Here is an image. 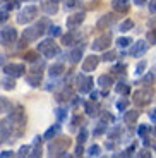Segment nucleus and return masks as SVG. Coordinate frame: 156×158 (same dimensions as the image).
Segmentation results:
<instances>
[{
    "mask_svg": "<svg viewBox=\"0 0 156 158\" xmlns=\"http://www.w3.org/2000/svg\"><path fill=\"white\" fill-rule=\"evenodd\" d=\"M12 110V103L5 96H0V114H7Z\"/></svg>",
    "mask_w": 156,
    "mask_h": 158,
    "instance_id": "393cba45",
    "label": "nucleus"
},
{
    "mask_svg": "<svg viewBox=\"0 0 156 158\" xmlns=\"http://www.w3.org/2000/svg\"><path fill=\"white\" fill-rule=\"evenodd\" d=\"M125 69H127V65H125V64H117V65L112 69V72H113V74H124Z\"/></svg>",
    "mask_w": 156,
    "mask_h": 158,
    "instance_id": "58836bf2",
    "label": "nucleus"
},
{
    "mask_svg": "<svg viewBox=\"0 0 156 158\" xmlns=\"http://www.w3.org/2000/svg\"><path fill=\"white\" fill-rule=\"evenodd\" d=\"M7 124L12 129H17V134L23 132V127L26 126V114H24V108L21 107V105H17V107L10 112V115L7 117Z\"/></svg>",
    "mask_w": 156,
    "mask_h": 158,
    "instance_id": "f257e3e1",
    "label": "nucleus"
},
{
    "mask_svg": "<svg viewBox=\"0 0 156 158\" xmlns=\"http://www.w3.org/2000/svg\"><path fill=\"white\" fill-rule=\"evenodd\" d=\"M132 28H134V23H132L130 19H125L124 23L120 24V28H118V29H120L122 33H125V31H130Z\"/></svg>",
    "mask_w": 156,
    "mask_h": 158,
    "instance_id": "c756f323",
    "label": "nucleus"
},
{
    "mask_svg": "<svg viewBox=\"0 0 156 158\" xmlns=\"http://www.w3.org/2000/svg\"><path fill=\"white\" fill-rule=\"evenodd\" d=\"M31 155V146H21L17 151V156H29Z\"/></svg>",
    "mask_w": 156,
    "mask_h": 158,
    "instance_id": "e433bc0d",
    "label": "nucleus"
},
{
    "mask_svg": "<svg viewBox=\"0 0 156 158\" xmlns=\"http://www.w3.org/2000/svg\"><path fill=\"white\" fill-rule=\"evenodd\" d=\"M113 120V115L110 114H101V122H112Z\"/></svg>",
    "mask_w": 156,
    "mask_h": 158,
    "instance_id": "3c124183",
    "label": "nucleus"
},
{
    "mask_svg": "<svg viewBox=\"0 0 156 158\" xmlns=\"http://www.w3.org/2000/svg\"><path fill=\"white\" fill-rule=\"evenodd\" d=\"M38 52L41 55H45L47 59H53V57L60 55V48H59V45L53 41V38L41 41V43L38 45Z\"/></svg>",
    "mask_w": 156,
    "mask_h": 158,
    "instance_id": "7ed1b4c3",
    "label": "nucleus"
},
{
    "mask_svg": "<svg viewBox=\"0 0 156 158\" xmlns=\"http://www.w3.org/2000/svg\"><path fill=\"white\" fill-rule=\"evenodd\" d=\"M41 35H43V33H41V29H39L38 24L24 29V38H26V41H35V40H38Z\"/></svg>",
    "mask_w": 156,
    "mask_h": 158,
    "instance_id": "ddd939ff",
    "label": "nucleus"
},
{
    "mask_svg": "<svg viewBox=\"0 0 156 158\" xmlns=\"http://www.w3.org/2000/svg\"><path fill=\"white\" fill-rule=\"evenodd\" d=\"M84 17H86L84 12H76V14L69 16V17H67V28H69V29H76L79 24L84 21Z\"/></svg>",
    "mask_w": 156,
    "mask_h": 158,
    "instance_id": "f8f14e48",
    "label": "nucleus"
},
{
    "mask_svg": "<svg viewBox=\"0 0 156 158\" xmlns=\"http://www.w3.org/2000/svg\"><path fill=\"white\" fill-rule=\"evenodd\" d=\"M84 110H86L88 115L94 117V115H98V105H94L93 100H91V102H86V103H84Z\"/></svg>",
    "mask_w": 156,
    "mask_h": 158,
    "instance_id": "b1692460",
    "label": "nucleus"
},
{
    "mask_svg": "<svg viewBox=\"0 0 156 158\" xmlns=\"http://www.w3.org/2000/svg\"><path fill=\"white\" fill-rule=\"evenodd\" d=\"M77 88H79L81 93H89V91L93 89V77L79 74L77 76Z\"/></svg>",
    "mask_w": 156,
    "mask_h": 158,
    "instance_id": "1a4fd4ad",
    "label": "nucleus"
},
{
    "mask_svg": "<svg viewBox=\"0 0 156 158\" xmlns=\"http://www.w3.org/2000/svg\"><path fill=\"white\" fill-rule=\"evenodd\" d=\"M91 100H93V102H96V100H98V93H96V91H91Z\"/></svg>",
    "mask_w": 156,
    "mask_h": 158,
    "instance_id": "13d9d810",
    "label": "nucleus"
},
{
    "mask_svg": "<svg viewBox=\"0 0 156 158\" xmlns=\"http://www.w3.org/2000/svg\"><path fill=\"white\" fill-rule=\"evenodd\" d=\"M137 156H141V158H148V156H151V153H149L148 150H142L141 153H137Z\"/></svg>",
    "mask_w": 156,
    "mask_h": 158,
    "instance_id": "864d4df0",
    "label": "nucleus"
},
{
    "mask_svg": "<svg viewBox=\"0 0 156 158\" xmlns=\"http://www.w3.org/2000/svg\"><path fill=\"white\" fill-rule=\"evenodd\" d=\"M134 2H136V5H144L148 0H134Z\"/></svg>",
    "mask_w": 156,
    "mask_h": 158,
    "instance_id": "bf43d9fd",
    "label": "nucleus"
},
{
    "mask_svg": "<svg viewBox=\"0 0 156 158\" xmlns=\"http://www.w3.org/2000/svg\"><path fill=\"white\" fill-rule=\"evenodd\" d=\"M144 69H146V62L141 60V62L137 64V67H136V76H141L142 72H144Z\"/></svg>",
    "mask_w": 156,
    "mask_h": 158,
    "instance_id": "79ce46f5",
    "label": "nucleus"
},
{
    "mask_svg": "<svg viewBox=\"0 0 156 158\" xmlns=\"http://www.w3.org/2000/svg\"><path fill=\"white\" fill-rule=\"evenodd\" d=\"M0 84L4 86V89H9V91L16 88V81H14V77H12V76H7V77H4L2 81H0Z\"/></svg>",
    "mask_w": 156,
    "mask_h": 158,
    "instance_id": "a878e982",
    "label": "nucleus"
},
{
    "mask_svg": "<svg viewBox=\"0 0 156 158\" xmlns=\"http://www.w3.org/2000/svg\"><path fill=\"white\" fill-rule=\"evenodd\" d=\"M59 132H60V126H59V124H55V126H51L50 129L45 132V139H53Z\"/></svg>",
    "mask_w": 156,
    "mask_h": 158,
    "instance_id": "cd10ccee",
    "label": "nucleus"
},
{
    "mask_svg": "<svg viewBox=\"0 0 156 158\" xmlns=\"http://www.w3.org/2000/svg\"><path fill=\"white\" fill-rule=\"evenodd\" d=\"M26 81L29 84H31V86H39V83H41V72H38V71H31V69H29V74L26 76Z\"/></svg>",
    "mask_w": 156,
    "mask_h": 158,
    "instance_id": "2eb2a0df",
    "label": "nucleus"
},
{
    "mask_svg": "<svg viewBox=\"0 0 156 158\" xmlns=\"http://www.w3.org/2000/svg\"><path fill=\"white\" fill-rule=\"evenodd\" d=\"M17 38V31L14 28H4L2 31H0V45H10L14 43Z\"/></svg>",
    "mask_w": 156,
    "mask_h": 158,
    "instance_id": "0eeeda50",
    "label": "nucleus"
},
{
    "mask_svg": "<svg viewBox=\"0 0 156 158\" xmlns=\"http://www.w3.org/2000/svg\"><path fill=\"white\" fill-rule=\"evenodd\" d=\"M132 100L134 103H136L137 107H146V105H149L153 100V91L148 89V88H144V89H137L136 93L132 95Z\"/></svg>",
    "mask_w": 156,
    "mask_h": 158,
    "instance_id": "20e7f679",
    "label": "nucleus"
},
{
    "mask_svg": "<svg viewBox=\"0 0 156 158\" xmlns=\"http://www.w3.org/2000/svg\"><path fill=\"white\" fill-rule=\"evenodd\" d=\"M105 122H101L100 124V127H98V129H94V136H100V134H103V132H105Z\"/></svg>",
    "mask_w": 156,
    "mask_h": 158,
    "instance_id": "de8ad7c7",
    "label": "nucleus"
},
{
    "mask_svg": "<svg viewBox=\"0 0 156 158\" xmlns=\"http://www.w3.org/2000/svg\"><path fill=\"white\" fill-rule=\"evenodd\" d=\"M79 41V35L77 33H67V35H64L62 36V43L65 45H74V43H77Z\"/></svg>",
    "mask_w": 156,
    "mask_h": 158,
    "instance_id": "6ab92c4d",
    "label": "nucleus"
},
{
    "mask_svg": "<svg viewBox=\"0 0 156 158\" xmlns=\"http://www.w3.org/2000/svg\"><path fill=\"white\" fill-rule=\"evenodd\" d=\"M82 50H84V45H81V47L74 48L72 52H69V55H67V59H69L72 64H77L79 60H81V57H82Z\"/></svg>",
    "mask_w": 156,
    "mask_h": 158,
    "instance_id": "dca6fc26",
    "label": "nucleus"
},
{
    "mask_svg": "<svg viewBox=\"0 0 156 158\" xmlns=\"http://www.w3.org/2000/svg\"><path fill=\"white\" fill-rule=\"evenodd\" d=\"M120 136H122V129H120V127H113L112 131H108V139H112V141H113V139H118Z\"/></svg>",
    "mask_w": 156,
    "mask_h": 158,
    "instance_id": "c85d7f7f",
    "label": "nucleus"
},
{
    "mask_svg": "<svg viewBox=\"0 0 156 158\" xmlns=\"http://www.w3.org/2000/svg\"><path fill=\"white\" fill-rule=\"evenodd\" d=\"M86 139H88V131L86 129H81V132H79V136H77V143H79V144H82V143H86Z\"/></svg>",
    "mask_w": 156,
    "mask_h": 158,
    "instance_id": "ea45409f",
    "label": "nucleus"
},
{
    "mask_svg": "<svg viewBox=\"0 0 156 158\" xmlns=\"http://www.w3.org/2000/svg\"><path fill=\"white\" fill-rule=\"evenodd\" d=\"M100 57H96L93 53V55H89V57H86L84 59V62H82V71L84 72H91V71H94V69L98 67V64H100Z\"/></svg>",
    "mask_w": 156,
    "mask_h": 158,
    "instance_id": "9b49d317",
    "label": "nucleus"
},
{
    "mask_svg": "<svg viewBox=\"0 0 156 158\" xmlns=\"http://www.w3.org/2000/svg\"><path fill=\"white\" fill-rule=\"evenodd\" d=\"M149 118H151L153 122H156V108H154V110L149 112Z\"/></svg>",
    "mask_w": 156,
    "mask_h": 158,
    "instance_id": "4d7b16f0",
    "label": "nucleus"
},
{
    "mask_svg": "<svg viewBox=\"0 0 156 158\" xmlns=\"http://www.w3.org/2000/svg\"><path fill=\"white\" fill-rule=\"evenodd\" d=\"M70 146V139L69 138H59L48 144V153L50 156H67V148Z\"/></svg>",
    "mask_w": 156,
    "mask_h": 158,
    "instance_id": "f03ea898",
    "label": "nucleus"
},
{
    "mask_svg": "<svg viewBox=\"0 0 156 158\" xmlns=\"http://www.w3.org/2000/svg\"><path fill=\"white\" fill-rule=\"evenodd\" d=\"M153 136H156V127H154V129H153Z\"/></svg>",
    "mask_w": 156,
    "mask_h": 158,
    "instance_id": "680f3d73",
    "label": "nucleus"
},
{
    "mask_svg": "<svg viewBox=\"0 0 156 158\" xmlns=\"http://www.w3.org/2000/svg\"><path fill=\"white\" fill-rule=\"evenodd\" d=\"M113 9L117 12H127L129 4H127V0H113Z\"/></svg>",
    "mask_w": 156,
    "mask_h": 158,
    "instance_id": "5701e85b",
    "label": "nucleus"
},
{
    "mask_svg": "<svg viewBox=\"0 0 156 158\" xmlns=\"http://www.w3.org/2000/svg\"><path fill=\"white\" fill-rule=\"evenodd\" d=\"M9 138V129H7V126H4V124L0 122V144L5 141V139Z\"/></svg>",
    "mask_w": 156,
    "mask_h": 158,
    "instance_id": "7c9ffc66",
    "label": "nucleus"
},
{
    "mask_svg": "<svg viewBox=\"0 0 156 158\" xmlns=\"http://www.w3.org/2000/svg\"><path fill=\"white\" fill-rule=\"evenodd\" d=\"M5 74L7 76H12V77H19L26 72V67H24L23 64H7L4 67Z\"/></svg>",
    "mask_w": 156,
    "mask_h": 158,
    "instance_id": "9d476101",
    "label": "nucleus"
},
{
    "mask_svg": "<svg viewBox=\"0 0 156 158\" xmlns=\"http://www.w3.org/2000/svg\"><path fill=\"white\" fill-rule=\"evenodd\" d=\"M55 115H57V118H59L60 122L67 118V114H65V110H64V108H57V110H55Z\"/></svg>",
    "mask_w": 156,
    "mask_h": 158,
    "instance_id": "a19ab883",
    "label": "nucleus"
},
{
    "mask_svg": "<svg viewBox=\"0 0 156 158\" xmlns=\"http://www.w3.org/2000/svg\"><path fill=\"white\" fill-rule=\"evenodd\" d=\"M149 132V126H139V129H137V134L139 136H146Z\"/></svg>",
    "mask_w": 156,
    "mask_h": 158,
    "instance_id": "49530a36",
    "label": "nucleus"
},
{
    "mask_svg": "<svg viewBox=\"0 0 156 158\" xmlns=\"http://www.w3.org/2000/svg\"><path fill=\"white\" fill-rule=\"evenodd\" d=\"M53 2H60V0H53Z\"/></svg>",
    "mask_w": 156,
    "mask_h": 158,
    "instance_id": "e2e57ef3",
    "label": "nucleus"
},
{
    "mask_svg": "<svg viewBox=\"0 0 156 158\" xmlns=\"http://www.w3.org/2000/svg\"><path fill=\"white\" fill-rule=\"evenodd\" d=\"M36 16H38V7H36V5H26V7L19 12L17 23L19 24H27V23H31Z\"/></svg>",
    "mask_w": 156,
    "mask_h": 158,
    "instance_id": "39448f33",
    "label": "nucleus"
},
{
    "mask_svg": "<svg viewBox=\"0 0 156 158\" xmlns=\"http://www.w3.org/2000/svg\"><path fill=\"white\" fill-rule=\"evenodd\" d=\"M4 62H5V57H4V55H0V67L4 65Z\"/></svg>",
    "mask_w": 156,
    "mask_h": 158,
    "instance_id": "052dcab7",
    "label": "nucleus"
},
{
    "mask_svg": "<svg viewBox=\"0 0 156 158\" xmlns=\"http://www.w3.org/2000/svg\"><path fill=\"white\" fill-rule=\"evenodd\" d=\"M153 79H154V76H153V74H146L144 77L141 79V84H146V86H148V84L153 83Z\"/></svg>",
    "mask_w": 156,
    "mask_h": 158,
    "instance_id": "37998d69",
    "label": "nucleus"
},
{
    "mask_svg": "<svg viewBox=\"0 0 156 158\" xmlns=\"http://www.w3.org/2000/svg\"><path fill=\"white\" fill-rule=\"evenodd\" d=\"M110 43H112V35H110V33H106V35L98 36V38L93 41L91 48H93V52H101V50H106Z\"/></svg>",
    "mask_w": 156,
    "mask_h": 158,
    "instance_id": "423d86ee",
    "label": "nucleus"
},
{
    "mask_svg": "<svg viewBox=\"0 0 156 158\" xmlns=\"http://www.w3.org/2000/svg\"><path fill=\"white\" fill-rule=\"evenodd\" d=\"M149 12L156 14V0H149Z\"/></svg>",
    "mask_w": 156,
    "mask_h": 158,
    "instance_id": "603ef678",
    "label": "nucleus"
},
{
    "mask_svg": "<svg viewBox=\"0 0 156 158\" xmlns=\"http://www.w3.org/2000/svg\"><path fill=\"white\" fill-rule=\"evenodd\" d=\"M115 21H117V16H115V12L105 14V16H101L100 19H98L96 28H98V29H108V28H112L113 24H115Z\"/></svg>",
    "mask_w": 156,
    "mask_h": 158,
    "instance_id": "6e6552de",
    "label": "nucleus"
},
{
    "mask_svg": "<svg viewBox=\"0 0 156 158\" xmlns=\"http://www.w3.org/2000/svg\"><path fill=\"white\" fill-rule=\"evenodd\" d=\"M100 153H101V148L98 146V144H93V146L88 150V155H89V156H100Z\"/></svg>",
    "mask_w": 156,
    "mask_h": 158,
    "instance_id": "c9c22d12",
    "label": "nucleus"
},
{
    "mask_svg": "<svg viewBox=\"0 0 156 158\" xmlns=\"http://www.w3.org/2000/svg\"><path fill=\"white\" fill-rule=\"evenodd\" d=\"M130 43H132V40H130V38H127V36H124V38H118V40H117V45H118L120 48L129 47Z\"/></svg>",
    "mask_w": 156,
    "mask_h": 158,
    "instance_id": "f704fd0d",
    "label": "nucleus"
},
{
    "mask_svg": "<svg viewBox=\"0 0 156 158\" xmlns=\"http://www.w3.org/2000/svg\"><path fill=\"white\" fill-rule=\"evenodd\" d=\"M115 59H117V52H113V50L106 52L105 55L101 57V60H103V62H113Z\"/></svg>",
    "mask_w": 156,
    "mask_h": 158,
    "instance_id": "2f4dec72",
    "label": "nucleus"
},
{
    "mask_svg": "<svg viewBox=\"0 0 156 158\" xmlns=\"http://www.w3.org/2000/svg\"><path fill=\"white\" fill-rule=\"evenodd\" d=\"M9 156H12V151H2L0 153V158H9Z\"/></svg>",
    "mask_w": 156,
    "mask_h": 158,
    "instance_id": "6e6d98bb",
    "label": "nucleus"
},
{
    "mask_svg": "<svg viewBox=\"0 0 156 158\" xmlns=\"http://www.w3.org/2000/svg\"><path fill=\"white\" fill-rule=\"evenodd\" d=\"M81 2H82V0H65V9L72 10V9H76Z\"/></svg>",
    "mask_w": 156,
    "mask_h": 158,
    "instance_id": "4c0bfd02",
    "label": "nucleus"
},
{
    "mask_svg": "<svg viewBox=\"0 0 156 158\" xmlns=\"http://www.w3.org/2000/svg\"><path fill=\"white\" fill-rule=\"evenodd\" d=\"M64 72V65L62 64H55V65H51L50 69H48V74L51 76V77H57V76H60Z\"/></svg>",
    "mask_w": 156,
    "mask_h": 158,
    "instance_id": "bb28decb",
    "label": "nucleus"
},
{
    "mask_svg": "<svg viewBox=\"0 0 156 158\" xmlns=\"http://www.w3.org/2000/svg\"><path fill=\"white\" fill-rule=\"evenodd\" d=\"M146 50H148V43L142 41V40H139V41H136L134 47L130 48V55L132 57H141V55H144L146 53Z\"/></svg>",
    "mask_w": 156,
    "mask_h": 158,
    "instance_id": "4468645a",
    "label": "nucleus"
},
{
    "mask_svg": "<svg viewBox=\"0 0 156 158\" xmlns=\"http://www.w3.org/2000/svg\"><path fill=\"white\" fill-rule=\"evenodd\" d=\"M130 91L129 84H125V83H118L117 84V93H120V95H127Z\"/></svg>",
    "mask_w": 156,
    "mask_h": 158,
    "instance_id": "473e14b6",
    "label": "nucleus"
},
{
    "mask_svg": "<svg viewBox=\"0 0 156 158\" xmlns=\"http://www.w3.org/2000/svg\"><path fill=\"white\" fill-rule=\"evenodd\" d=\"M43 9H45V12H47L48 16H53V14H57V12H59V5H57V2H53V0L45 2Z\"/></svg>",
    "mask_w": 156,
    "mask_h": 158,
    "instance_id": "412c9836",
    "label": "nucleus"
},
{
    "mask_svg": "<svg viewBox=\"0 0 156 158\" xmlns=\"http://www.w3.org/2000/svg\"><path fill=\"white\" fill-rule=\"evenodd\" d=\"M48 35H50L51 38H57V36H62V29H60L59 26H51V28L48 29Z\"/></svg>",
    "mask_w": 156,
    "mask_h": 158,
    "instance_id": "72a5a7b5",
    "label": "nucleus"
},
{
    "mask_svg": "<svg viewBox=\"0 0 156 158\" xmlns=\"http://www.w3.org/2000/svg\"><path fill=\"white\" fill-rule=\"evenodd\" d=\"M39 143H41V138H35V141H33V146H31V155L29 156H35V158H38V156H41V146H39Z\"/></svg>",
    "mask_w": 156,
    "mask_h": 158,
    "instance_id": "4be33fe9",
    "label": "nucleus"
},
{
    "mask_svg": "<svg viewBox=\"0 0 156 158\" xmlns=\"http://www.w3.org/2000/svg\"><path fill=\"white\" fill-rule=\"evenodd\" d=\"M127 105H129V100H118L117 102V108L118 110H125V108H127Z\"/></svg>",
    "mask_w": 156,
    "mask_h": 158,
    "instance_id": "a18cd8bd",
    "label": "nucleus"
},
{
    "mask_svg": "<svg viewBox=\"0 0 156 158\" xmlns=\"http://www.w3.org/2000/svg\"><path fill=\"white\" fill-rule=\"evenodd\" d=\"M137 118H139V112L137 110H127L124 114V122L127 124V126H134Z\"/></svg>",
    "mask_w": 156,
    "mask_h": 158,
    "instance_id": "f3484780",
    "label": "nucleus"
},
{
    "mask_svg": "<svg viewBox=\"0 0 156 158\" xmlns=\"http://www.w3.org/2000/svg\"><path fill=\"white\" fill-rule=\"evenodd\" d=\"M7 19H9V10L5 9V10H2V12H0V23H5Z\"/></svg>",
    "mask_w": 156,
    "mask_h": 158,
    "instance_id": "09e8293b",
    "label": "nucleus"
},
{
    "mask_svg": "<svg viewBox=\"0 0 156 158\" xmlns=\"http://www.w3.org/2000/svg\"><path fill=\"white\" fill-rule=\"evenodd\" d=\"M82 153H84V150H82V144H79V146L76 148V156H81Z\"/></svg>",
    "mask_w": 156,
    "mask_h": 158,
    "instance_id": "5fc2aeb1",
    "label": "nucleus"
},
{
    "mask_svg": "<svg viewBox=\"0 0 156 158\" xmlns=\"http://www.w3.org/2000/svg\"><path fill=\"white\" fill-rule=\"evenodd\" d=\"M70 98H74V91L70 86L64 88L62 93H57V102H69Z\"/></svg>",
    "mask_w": 156,
    "mask_h": 158,
    "instance_id": "a211bd4d",
    "label": "nucleus"
},
{
    "mask_svg": "<svg viewBox=\"0 0 156 158\" xmlns=\"http://www.w3.org/2000/svg\"><path fill=\"white\" fill-rule=\"evenodd\" d=\"M148 41H149V43H153V45L156 43V28L151 29V31H148Z\"/></svg>",
    "mask_w": 156,
    "mask_h": 158,
    "instance_id": "c03bdc74",
    "label": "nucleus"
},
{
    "mask_svg": "<svg viewBox=\"0 0 156 158\" xmlns=\"http://www.w3.org/2000/svg\"><path fill=\"white\" fill-rule=\"evenodd\" d=\"M98 84H100L101 88H105V89H108V88L113 84V77L108 76V74H101L100 77H98Z\"/></svg>",
    "mask_w": 156,
    "mask_h": 158,
    "instance_id": "aec40b11",
    "label": "nucleus"
},
{
    "mask_svg": "<svg viewBox=\"0 0 156 158\" xmlns=\"http://www.w3.org/2000/svg\"><path fill=\"white\" fill-rule=\"evenodd\" d=\"M24 59L29 60V62H35V60H36V53H33V52H27L26 55H24Z\"/></svg>",
    "mask_w": 156,
    "mask_h": 158,
    "instance_id": "8fccbe9b",
    "label": "nucleus"
}]
</instances>
